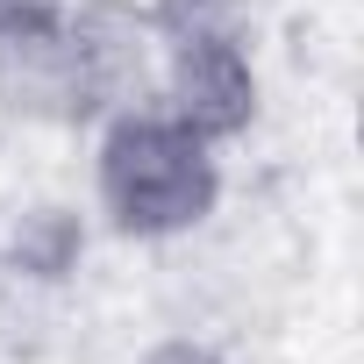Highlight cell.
<instances>
[{"label":"cell","instance_id":"2","mask_svg":"<svg viewBox=\"0 0 364 364\" xmlns=\"http://www.w3.org/2000/svg\"><path fill=\"white\" fill-rule=\"evenodd\" d=\"M150 100L186 122L193 136H208L215 150L250 136L257 129V107H264V79H257V58L250 43H164L157 50V86Z\"/></svg>","mask_w":364,"mask_h":364},{"label":"cell","instance_id":"8","mask_svg":"<svg viewBox=\"0 0 364 364\" xmlns=\"http://www.w3.org/2000/svg\"><path fill=\"white\" fill-rule=\"evenodd\" d=\"M43 8H58V0H0V29H15V22H29Z\"/></svg>","mask_w":364,"mask_h":364},{"label":"cell","instance_id":"7","mask_svg":"<svg viewBox=\"0 0 364 364\" xmlns=\"http://www.w3.org/2000/svg\"><path fill=\"white\" fill-rule=\"evenodd\" d=\"M129 364H222V350L215 343H200V336H157L143 357H129Z\"/></svg>","mask_w":364,"mask_h":364},{"label":"cell","instance_id":"1","mask_svg":"<svg viewBox=\"0 0 364 364\" xmlns=\"http://www.w3.org/2000/svg\"><path fill=\"white\" fill-rule=\"evenodd\" d=\"M222 208V150L157 100L93 122V222L122 243L193 236Z\"/></svg>","mask_w":364,"mask_h":364},{"label":"cell","instance_id":"6","mask_svg":"<svg viewBox=\"0 0 364 364\" xmlns=\"http://www.w3.org/2000/svg\"><path fill=\"white\" fill-rule=\"evenodd\" d=\"M157 43H250V0H143Z\"/></svg>","mask_w":364,"mask_h":364},{"label":"cell","instance_id":"3","mask_svg":"<svg viewBox=\"0 0 364 364\" xmlns=\"http://www.w3.org/2000/svg\"><path fill=\"white\" fill-rule=\"evenodd\" d=\"M58 29L79 58V79L93 93V114L136 107L157 86V29L143 0H58Z\"/></svg>","mask_w":364,"mask_h":364},{"label":"cell","instance_id":"4","mask_svg":"<svg viewBox=\"0 0 364 364\" xmlns=\"http://www.w3.org/2000/svg\"><path fill=\"white\" fill-rule=\"evenodd\" d=\"M0 107L15 122H36V129H93V93L79 79V58L58 29V8L0 29Z\"/></svg>","mask_w":364,"mask_h":364},{"label":"cell","instance_id":"5","mask_svg":"<svg viewBox=\"0 0 364 364\" xmlns=\"http://www.w3.org/2000/svg\"><path fill=\"white\" fill-rule=\"evenodd\" d=\"M86 243H93V215L86 208L29 200V208L8 215V229H0V272L22 279V286H65L86 264Z\"/></svg>","mask_w":364,"mask_h":364}]
</instances>
